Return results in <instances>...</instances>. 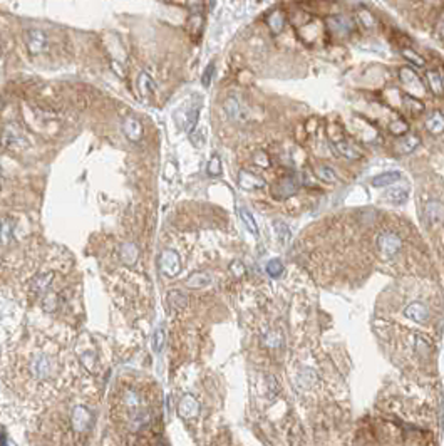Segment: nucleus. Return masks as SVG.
<instances>
[{"instance_id": "nucleus-37", "label": "nucleus", "mask_w": 444, "mask_h": 446, "mask_svg": "<svg viewBox=\"0 0 444 446\" xmlns=\"http://www.w3.org/2000/svg\"><path fill=\"white\" fill-rule=\"evenodd\" d=\"M391 131L396 134V136H401V134H404L407 131V124L402 123V121H396L391 124Z\"/></svg>"}, {"instance_id": "nucleus-7", "label": "nucleus", "mask_w": 444, "mask_h": 446, "mask_svg": "<svg viewBox=\"0 0 444 446\" xmlns=\"http://www.w3.org/2000/svg\"><path fill=\"white\" fill-rule=\"evenodd\" d=\"M27 47L32 54L42 52L44 49L47 47L46 34H44L42 31H39V29H31V31L27 32Z\"/></svg>"}, {"instance_id": "nucleus-13", "label": "nucleus", "mask_w": 444, "mask_h": 446, "mask_svg": "<svg viewBox=\"0 0 444 446\" xmlns=\"http://www.w3.org/2000/svg\"><path fill=\"white\" fill-rule=\"evenodd\" d=\"M328 27L334 34H339V36H344V34H349L352 31V22L351 19L344 17V16H337V17H330L327 21Z\"/></svg>"}, {"instance_id": "nucleus-12", "label": "nucleus", "mask_w": 444, "mask_h": 446, "mask_svg": "<svg viewBox=\"0 0 444 446\" xmlns=\"http://www.w3.org/2000/svg\"><path fill=\"white\" fill-rule=\"evenodd\" d=\"M123 131L124 134L131 139V141H139L143 138V126L136 118H128L123 123Z\"/></svg>"}, {"instance_id": "nucleus-24", "label": "nucleus", "mask_w": 444, "mask_h": 446, "mask_svg": "<svg viewBox=\"0 0 444 446\" xmlns=\"http://www.w3.org/2000/svg\"><path fill=\"white\" fill-rule=\"evenodd\" d=\"M240 217L243 220V223H245V227L250 230V233H253L257 237V235H258V227H257V222H255V218H253V215L248 212L247 208H240Z\"/></svg>"}, {"instance_id": "nucleus-14", "label": "nucleus", "mask_w": 444, "mask_h": 446, "mask_svg": "<svg viewBox=\"0 0 444 446\" xmlns=\"http://www.w3.org/2000/svg\"><path fill=\"white\" fill-rule=\"evenodd\" d=\"M238 182H240V187L243 190H257V188H262L265 187V182H263V178L257 176V174H253L252 171H240V178H238Z\"/></svg>"}, {"instance_id": "nucleus-30", "label": "nucleus", "mask_w": 444, "mask_h": 446, "mask_svg": "<svg viewBox=\"0 0 444 446\" xmlns=\"http://www.w3.org/2000/svg\"><path fill=\"white\" fill-rule=\"evenodd\" d=\"M282 272H283V263L280 260L273 258L267 263V274L270 275V277H278V275H282Z\"/></svg>"}, {"instance_id": "nucleus-23", "label": "nucleus", "mask_w": 444, "mask_h": 446, "mask_svg": "<svg viewBox=\"0 0 444 446\" xmlns=\"http://www.w3.org/2000/svg\"><path fill=\"white\" fill-rule=\"evenodd\" d=\"M315 174L320 182H327V183H336L337 182V174L334 173V169L330 166H318L315 169Z\"/></svg>"}, {"instance_id": "nucleus-27", "label": "nucleus", "mask_w": 444, "mask_h": 446, "mask_svg": "<svg viewBox=\"0 0 444 446\" xmlns=\"http://www.w3.org/2000/svg\"><path fill=\"white\" fill-rule=\"evenodd\" d=\"M417 144H419V138L417 136H409L407 139H404V141L399 143L397 151L401 153V154L411 153V151H414V148H416Z\"/></svg>"}, {"instance_id": "nucleus-9", "label": "nucleus", "mask_w": 444, "mask_h": 446, "mask_svg": "<svg viewBox=\"0 0 444 446\" xmlns=\"http://www.w3.org/2000/svg\"><path fill=\"white\" fill-rule=\"evenodd\" d=\"M91 423H92V416H91V413H89L86 408L79 406V408L74 409V413H72V426H74V429L79 431V433H82V431L89 429Z\"/></svg>"}, {"instance_id": "nucleus-34", "label": "nucleus", "mask_w": 444, "mask_h": 446, "mask_svg": "<svg viewBox=\"0 0 444 446\" xmlns=\"http://www.w3.org/2000/svg\"><path fill=\"white\" fill-rule=\"evenodd\" d=\"M275 230H277V233L282 242H287V240L290 238V230H288L285 223H275Z\"/></svg>"}, {"instance_id": "nucleus-15", "label": "nucleus", "mask_w": 444, "mask_h": 446, "mask_svg": "<svg viewBox=\"0 0 444 446\" xmlns=\"http://www.w3.org/2000/svg\"><path fill=\"white\" fill-rule=\"evenodd\" d=\"M225 111L232 119H245V109L235 98H230L225 103Z\"/></svg>"}, {"instance_id": "nucleus-29", "label": "nucleus", "mask_w": 444, "mask_h": 446, "mask_svg": "<svg viewBox=\"0 0 444 446\" xmlns=\"http://www.w3.org/2000/svg\"><path fill=\"white\" fill-rule=\"evenodd\" d=\"M139 87H141L143 94H151L154 91V82L153 79L148 76L146 72H143L141 76H139Z\"/></svg>"}, {"instance_id": "nucleus-6", "label": "nucleus", "mask_w": 444, "mask_h": 446, "mask_svg": "<svg viewBox=\"0 0 444 446\" xmlns=\"http://www.w3.org/2000/svg\"><path fill=\"white\" fill-rule=\"evenodd\" d=\"M424 217L431 225H441L444 223V203L432 200L424 208Z\"/></svg>"}, {"instance_id": "nucleus-28", "label": "nucleus", "mask_w": 444, "mask_h": 446, "mask_svg": "<svg viewBox=\"0 0 444 446\" xmlns=\"http://www.w3.org/2000/svg\"><path fill=\"white\" fill-rule=\"evenodd\" d=\"M121 257H123V262L134 263V260H136V257H138V252L131 243H126L121 250Z\"/></svg>"}, {"instance_id": "nucleus-33", "label": "nucleus", "mask_w": 444, "mask_h": 446, "mask_svg": "<svg viewBox=\"0 0 444 446\" xmlns=\"http://www.w3.org/2000/svg\"><path fill=\"white\" fill-rule=\"evenodd\" d=\"M402 56L406 57V59H409V61H411L412 64H416V66H424L422 57H419L416 52L411 51V49H404V51H402Z\"/></svg>"}, {"instance_id": "nucleus-20", "label": "nucleus", "mask_w": 444, "mask_h": 446, "mask_svg": "<svg viewBox=\"0 0 444 446\" xmlns=\"http://www.w3.org/2000/svg\"><path fill=\"white\" fill-rule=\"evenodd\" d=\"M426 128L431 133H434V134L441 133L442 129H444V118H442V114L441 113H434L432 116L426 121Z\"/></svg>"}, {"instance_id": "nucleus-19", "label": "nucleus", "mask_w": 444, "mask_h": 446, "mask_svg": "<svg viewBox=\"0 0 444 446\" xmlns=\"http://www.w3.org/2000/svg\"><path fill=\"white\" fill-rule=\"evenodd\" d=\"M199 106H201V104H196V106H193L191 109H188V111H186V119H184V129H186L188 133H193V129L196 128L198 116H199Z\"/></svg>"}, {"instance_id": "nucleus-1", "label": "nucleus", "mask_w": 444, "mask_h": 446, "mask_svg": "<svg viewBox=\"0 0 444 446\" xmlns=\"http://www.w3.org/2000/svg\"><path fill=\"white\" fill-rule=\"evenodd\" d=\"M119 418L124 419V423L129 426L131 431H141L151 419V409L144 404V398L136 389L123 391L118 404Z\"/></svg>"}, {"instance_id": "nucleus-3", "label": "nucleus", "mask_w": 444, "mask_h": 446, "mask_svg": "<svg viewBox=\"0 0 444 446\" xmlns=\"http://www.w3.org/2000/svg\"><path fill=\"white\" fill-rule=\"evenodd\" d=\"M159 270L168 277H176L181 272V258L174 250H164L159 255Z\"/></svg>"}, {"instance_id": "nucleus-11", "label": "nucleus", "mask_w": 444, "mask_h": 446, "mask_svg": "<svg viewBox=\"0 0 444 446\" xmlns=\"http://www.w3.org/2000/svg\"><path fill=\"white\" fill-rule=\"evenodd\" d=\"M404 315L409 317L411 320H414V322H419V324H424L429 319V312H427L426 305L419 304V302L409 304L407 307L404 309Z\"/></svg>"}, {"instance_id": "nucleus-25", "label": "nucleus", "mask_w": 444, "mask_h": 446, "mask_svg": "<svg viewBox=\"0 0 444 446\" xmlns=\"http://www.w3.org/2000/svg\"><path fill=\"white\" fill-rule=\"evenodd\" d=\"M268 26L273 31V34H280L283 26H285V19L280 12H273L270 17H268Z\"/></svg>"}, {"instance_id": "nucleus-36", "label": "nucleus", "mask_w": 444, "mask_h": 446, "mask_svg": "<svg viewBox=\"0 0 444 446\" xmlns=\"http://www.w3.org/2000/svg\"><path fill=\"white\" fill-rule=\"evenodd\" d=\"M208 173L213 174V176H216V174L221 173V163H219V158L218 156H213V159L209 161V164H208Z\"/></svg>"}, {"instance_id": "nucleus-17", "label": "nucleus", "mask_w": 444, "mask_h": 446, "mask_svg": "<svg viewBox=\"0 0 444 446\" xmlns=\"http://www.w3.org/2000/svg\"><path fill=\"white\" fill-rule=\"evenodd\" d=\"M211 284V277L208 274H193L191 277L186 280V287L189 289H204Z\"/></svg>"}, {"instance_id": "nucleus-18", "label": "nucleus", "mask_w": 444, "mask_h": 446, "mask_svg": "<svg viewBox=\"0 0 444 446\" xmlns=\"http://www.w3.org/2000/svg\"><path fill=\"white\" fill-rule=\"evenodd\" d=\"M168 304H169V307L174 309V310H183L188 304V297L183 292L174 290V292L168 294Z\"/></svg>"}, {"instance_id": "nucleus-10", "label": "nucleus", "mask_w": 444, "mask_h": 446, "mask_svg": "<svg viewBox=\"0 0 444 446\" xmlns=\"http://www.w3.org/2000/svg\"><path fill=\"white\" fill-rule=\"evenodd\" d=\"M298 187H300V183L297 182L295 176H287V178H283L275 188H273V192H275L277 197L287 198V197H292V195H295Z\"/></svg>"}, {"instance_id": "nucleus-2", "label": "nucleus", "mask_w": 444, "mask_h": 446, "mask_svg": "<svg viewBox=\"0 0 444 446\" xmlns=\"http://www.w3.org/2000/svg\"><path fill=\"white\" fill-rule=\"evenodd\" d=\"M56 359L47 354H37L27 363V374L36 381V383H44L51 379L56 373Z\"/></svg>"}, {"instance_id": "nucleus-4", "label": "nucleus", "mask_w": 444, "mask_h": 446, "mask_svg": "<svg viewBox=\"0 0 444 446\" xmlns=\"http://www.w3.org/2000/svg\"><path fill=\"white\" fill-rule=\"evenodd\" d=\"M401 247H402V240L399 238V235L391 233V232L379 235L377 248L381 250L386 257H392V255H396L399 250H401Z\"/></svg>"}, {"instance_id": "nucleus-5", "label": "nucleus", "mask_w": 444, "mask_h": 446, "mask_svg": "<svg viewBox=\"0 0 444 446\" xmlns=\"http://www.w3.org/2000/svg\"><path fill=\"white\" fill-rule=\"evenodd\" d=\"M199 413V403L191 394H186L178 404V414L181 419H193Z\"/></svg>"}, {"instance_id": "nucleus-26", "label": "nucleus", "mask_w": 444, "mask_h": 446, "mask_svg": "<svg viewBox=\"0 0 444 446\" xmlns=\"http://www.w3.org/2000/svg\"><path fill=\"white\" fill-rule=\"evenodd\" d=\"M427 81H429V86H431V91L434 94H442V81H441V76L436 72V71H429L427 72Z\"/></svg>"}, {"instance_id": "nucleus-32", "label": "nucleus", "mask_w": 444, "mask_h": 446, "mask_svg": "<svg viewBox=\"0 0 444 446\" xmlns=\"http://www.w3.org/2000/svg\"><path fill=\"white\" fill-rule=\"evenodd\" d=\"M163 344H164V332L163 329L159 327L156 332H154V337H153V349L156 350V352H159V350L163 349Z\"/></svg>"}, {"instance_id": "nucleus-21", "label": "nucleus", "mask_w": 444, "mask_h": 446, "mask_svg": "<svg viewBox=\"0 0 444 446\" xmlns=\"http://www.w3.org/2000/svg\"><path fill=\"white\" fill-rule=\"evenodd\" d=\"M297 381H298V384H300L303 389H308V388H312L313 383L317 381V374L313 373L312 369L305 368V369H302L300 374H298V379Z\"/></svg>"}, {"instance_id": "nucleus-35", "label": "nucleus", "mask_w": 444, "mask_h": 446, "mask_svg": "<svg viewBox=\"0 0 444 446\" xmlns=\"http://www.w3.org/2000/svg\"><path fill=\"white\" fill-rule=\"evenodd\" d=\"M213 72H214V64L211 62V64H208V67H206V69H204L203 77H201V82H203V86H204V87H208L209 84H211Z\"/></svg>"}, {"instance_id": "nucleus-22", "label": "nucleus", "mask_w": 444, "mask_h": 446, "mask_svg": "<svg viewBox=\"0 0 444 446\" xmlns=\"http://www.w3.org/2000/svg\"><path fill=\"white\" fill-rule=\"evenodd\" d=\"M386 198L394 205H402L407 202V192L404 188H392L386 193Z\"/></svg>"}, {"instance_id": "nucleus-8", "label": "nucleus", "mask_w": 444, "mask_h": 446, "mask_svg": "<svg viewBox=\"0 0 444 446\" xmlns=\"http://www.w3.org/2000/svg\"><path fill=\"white\" fill-rule=\"evenodd\" d=\"M332 149L337 154H341V156L347 158V159L362 158V149L349 141H332Z\"/></svg>"}, {"instance_id": "nucleus-16", "label": "nucleus", "mask_w": 444, "mask_h": 446, "mask_svg": "<svg viewBox=\"0 0 444 446\" xmlns=\"http://www.w3.org/2000/svg\"><path fill=\"white\" fill-rule=\"evenodd\" d=\"M401 176H402L401 171H386V173L377 174L376 178H372V185H374V187H379V188L387 187V185L396 183Z\"/></svg>"}, {"instance_id": "nucleus-31", "label": "nucleus", "mask_w": 444, "mask_h": 446, "mask_svg": "<svg viewBox=\"0 0 444 446\" xmlns=\"http://www.w3.org/2000/svg\"><path fill=\"white\" fill-rule=\"evenodd\" d=\"M57 305H59V299H57V295H54V294H49L47 297L42 300V309L46 310V312H54V310H57Z\"/></svg>"}]
</instances>
